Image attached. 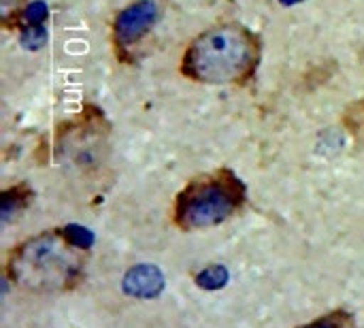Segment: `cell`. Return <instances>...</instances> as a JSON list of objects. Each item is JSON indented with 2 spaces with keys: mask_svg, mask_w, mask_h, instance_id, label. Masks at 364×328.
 Listing matches in <instances>:
<instances>
[{
  "mask_svg": "<svg viewBox=\"0 0 364 328\" xmlns=\"http://www.w3.org/2000/svg\"><path fill=\"white\" fill-rule=\"evenodd\" d=\"M90 235L83 228L43 231L17 243L6 256V277L17 288L55 295L75 288L87 265Z\"/></svg>",
  "mask_w": 364,
  "mask_h": 328,
  "instance_id": "1",
  "label": "cell"
},
{
  "mask_svg": "<svg viewBox=\"0 0 364 328\" xmlns=\"http://www.w3.org/2000/svg\"><path fill=\"white\" fill-rule=\"evenodd\" d=\"M260 62V38L243 23H220L183 51L181 73L205 85H237L254 77Z\"/></svg>",
  "mask_w": 364,
  "mask_h": 328,
  "instance_id": "2",
  "label": "cell"
},
{
  "mask_svg": "<svg viewBox=\"0 0 364 328\" xmlns=\"http://www.w3.org/2000/svg\"><path fill=\"white\" fill-rule=\"evenodd\" d=\"M245 201V184L230 169H215L186 184L175 199L173 222L186 233L213 228L237 216Z\"/></svg>",
  "mask_w": 364,
  "mask_h": 328,
  "instance_id": "3",
  "label": "cell"
},
{
  "mask_svg": "<svg viewBox=\"0 0 364 328\" xmlns=\"http://www.w3.org/2000/svg\"><path fill=\"white\" fill-rule=\"evenodd\" d=\"M158 4L154 0H139L122 9L113 19V43L117 58H124L130 47L141 43V38L158 21Z\"/></svg>",
  "mask_w": 364,
  "mask_h": 328,
  "instance_id": "4",
  "label": "cell"
},
{
  "mask_svg": "<svg viewBox=\"0 0 364 328\" xmlns=\"http://www.w3.org/2000/svg\"><path fill=\"white\" fill-rule=\"evenodd\" d=\"M296 328H356V320L348 310H333V312Z\"/></svg>",
  "mask_w": 364,
  "mask_h": 328,
  "instance_id": "5",
  "label": "cell"
},
{
  "mask_svg": "<svg viewBox=\"0 0 364 328\" xmlns=\"http://www.w3.org/2000/svg\"><path fill=\"white\" fill-rule=\"evenodd\" d=\"M203 282H207V286H220L222 284V269H215V273H213V269L205 271Z\"/></svg>",
  "mask_w": 364,
  "mask_h": 328,
  "instance_id": "6",
  "label": "cell"
}]
</instances>
